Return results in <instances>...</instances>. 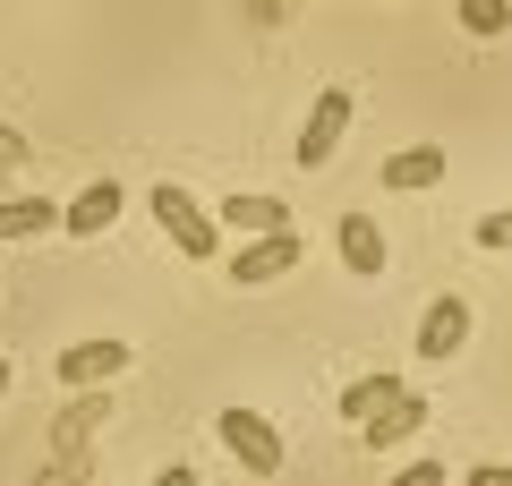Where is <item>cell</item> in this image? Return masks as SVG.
<instances>
[{
  "label": "cell",
  "mask_w": 512,
  "mask_h": 486,
  "mask_svg": "<svg viewBox=\"0 0 512 486\" xmlns=\"http://www.w3.org/2000/svg\"><path fill=\"white\" fill-rule=\"evenodd\" d=\"M376 9H393V0H376Z\"/></svg>",
  "instance_id": "44dd1931"
},
{
  "label": "cell",
  "mask_w": 512,
  "mask_h": 486,
  "mask_svg": "<svg viewBox=\"0 0 512 486\" xmlns=\"http://www.w3.org/2000/svg\"><path fill=\"white\" fill-rule=\"evenodd\" d=\"M419 350L427 359H453V350H470V299H427V316H419Z\"/></svg>",
  "instance_id": "8992f818"
},
{
  "label": "cell",
  "mask_w": 512,
  "mask_h": 486,
  "mask_svg": "<svg viewBox=\"0 0 512 486\" xmlns=\"http://www.w3.org/2000/svg\"><path fill=\"white\" fill-rule=\"evenodd\" d=\"M154 486H197V469H163V478H154Z\"/></svg>",
  "instance_id": "ac0fdd59"
},
{
  "label": "cell",
  "mask_w": 512,
  "mask_h": 486,
  "mask_svg": "<svg viewBox=\"0 0 512 486\" xmlns=\"http://www.w3.org/2000/svg\"><path fill=\"white\" fill-rule=\"evenodd\" d=\"M52 222H60L52 197H0V239H35V231H52Z\"/></svg>",
  "instance_id": "7c38bea8"
},
{
  "label": "cell",
  "mask_w": 512,
  "mask_h": 486,
  "mask_svg": "<svg viewBox=\"0 0 512 486\" xmlns=\"http://www.w3.org/2000/svg\"><path fill=\"white\" fill-rule=\"evenodd\" d=\"M350 111H359V103H350L342 86L308 103V128H299V145H291V154H299V171H325V162L342 154V137H350Z\"/></svg>",
  "instance_id": "277c9868"
},
{
  "label": "cell",
  "mask_w": 512,
  "mask_h": 486,
  "mask_svg": "<svg viewBox=\"0 0 512 486\" xmlns=\"http://www.w3.org/2000/svg\"><path fill=\"white\" fill-rule=\"evenodd\" d=\"M461 486H512V461H478V469H470Z\"/></svg>",
  "instance_id": "e0dca14e"
},
{
  "label": "cell",
  "mask_w": 512,
  "mask_h": 486,
  "mask_svg": "<svg viewBox=\"0 0 512 486\" xmlns=\"http://www.w3.org/2000/svg\"><path fill=\"white\" fill-rule=\"evenodd\" d=\"M444 180V145H402L384 162V188H436Z\"/></svg>",
  "instance_id": "8fae6325"
},
{
  "label": "cell",
  "mask_w": 512,
  "mask_h": 486,
  "mask_svg": "<svg viewBox=\"0 0 512 486\" xmlns=\"http://www.w3.org/2000/svg\"><path fill=\"white\" fill-rule=\"evenodd\" d=\"M9 384H18V367H9V359H0V401H9Z\"/></svg>",
  "instance_id": "d6986e66"
},
{
  "label": "cell",
  "mask_w": 512,
  "mask_h": 486,
  "mask_svg": "<svg viewBox=\"0 0 512 486\" xmlns=\"http://www.w3.org/2000/svg\"><path fill=\"white\" fill-rule=\"evenodd\" d=\"M222 231H239V239L291 231V205H282V197H222Z\"/></svg>",
  "instance_id": "30bf717a"
},
{
  "label": "cell",
  "mask_w": 512,
  "mask_h": 486,
  "mask_svg": "<svg viewBox=\"0 0 512 486\" xmlns=\"http://www.w3.org/2000/svg\"><path fill=\"white\" fill-rule=\"evenodd\" d=\"M128 359H137L128 342H103V333H94V342L60 350V384H69V393H86V384H111V376H120Z\"/></svg>",
  "instance_id": "5b68a950"
},
{
  "label": "cell",
  "mask_w": 512,
  "mask_h": 486,
  "mask_svg": "<svg viewBox=\"0 0 512 486\" xmlns=\"http://www.w3.org/2000/svg\"><path fill=\"white\" fill-rule=\"evenodd\" d=\"M478 248H487V256H504V248H512V205H504V214H487V222H478Z\"/></svg>",
  "instance_id": "9a60e30c"
},
{
  "label": "cell",
  "mask_w": 512,
  "mask_h": 486,
  "mask_svg": "<svg viewBox=\"0 0 512 486\" xmlns=\"http://www.w3.org/2000/svg\"><path fill=\"white\" fill-rule=\"evenodd\" d=\"M0 154H26V145H18V137H9V128H0Z\"/></svg>",
  "instance_id": "ffe728a7"
},
{
  "label": "cell",
  "mask_w": 512,
  "mask_h": 486,
  "mask_svg": "<svg viewBox=\"0 0 512 486\" xmlns=\"http://www.w3.org/2000/svg\"><path fill=\"white\" fill-rule=\"evenodd\" d=\"M120 205H128V197H120V180H94L77 205H60V231H69V239H103L111 222H120Z\"/></svg>",
  "instance_id": "ba28073f"
},
{
  "label": "cell",
  "mask_w": 512,
  "mask_h": 486,
  "mask_svg": "<svg viewBox=\"0 0 512 486\" xmlns=\"http://www.w3.org/2000/svg\"><path fill=\"white\" fill-rule=\"evenodd\" d=\"M427 418H436V410H427V401H419V393L402 384V393H393V401H384V410H376V418L359 427V444H402V435H419Z\"/></svg>",
  "instance_id": "9c48e42d"
},
{
  "label": "cell",
  "mask_w": 512,
  "mask_h": 486,
  "mask_svg": "<svg viewBox=\"0 0 512 486\" xmlns=\"http://www.w3.org/2000/svg\"><path fill=\"white\" fill-rule=\"evenodd\" d=\"M393 393H402V376H359V384L342 393V418H350V427H367V418H376Z\"/></svg>",
  "instance_id": "4fadbf2b"
},
{
  "label": "cell",
  "mask_w": 512,
  "mask_h": 486,
  "mask_svg": "<svg viewBox=\"0 0 512 486\" xmlns=\"http://www.w3.org/2000/svg\"><path fill=\"white\" fill-rule=\"evenodd\" d=\"M333 248H342V265L359 273V282H376V273H384V231H376V214H359V205L333 222Z\"/></svg>",
  "instance_id": "52a82bcc"
},
{
  "label": "cell",
  "mask_w": 512,
  "mask_h": 486,
  "mask_svg": "<svg viewBox=\"0 0 512 486\" xmlns=\"http://www.w3.org/2000/svg\"><path fill=\"white\" fill-rule=\"evenodd\" d=\"M299 222L291 231H265V239H248V248L231 256V265H222V282H239V290H265V282H282V273H299Z\"/></svg>",
  "instance_id": "3957f363"
},
{
  "label": "cell",
  "mask_w": 512,
  "mask_h": 486,
  "mask_svg": "<svg viewBox=\"0 0 512 486\" xmlns=\"http://www.w3.org/2000/svg\"><path fill=\"white\" fill-rule=\"evenodd\" d=\"M393 486H444V469L436 461H410V469H393Z\"/></svg>",
  "instance_id": "2e32d148"
},
{
  "label": "cell",
  "mask_w": 512,
  "mask_h": 486,
  "mask_svg": "<svg viewBox=\"0 0 512 486\" xmlns=\"http://www.w3.org/2000/svg\"><path fill=\"white\" fill-rule=\"evenodd\" d=\"M214 427H222V452H231L248 478H282V461H291V452H282V427H274L265 410H222Z\"/></svg>",
  "instance_id": "6da1fadb"
},
{
  "label": "cell",
  "mask_w": 512,
  "mask_h": 486,
  "mask_svg": "<svg viewBox=\"0 0 512 486\" xmlns=\"http://www.w3.org/2000/svg\"><path fill=\"white\" fill-rule=\"evenodd\" d=\"M461 26H470V35H504V26H512V0H461Z\"/></svg>",
  "instance_id": "5bb4252c"
},
{
  "label": "cell",
  "mask_w": 512,
  "mask_h": 486,
  "mask_svg": "<svg viewBox=\"0 0 512 486\" xmlns=\"http://www.w3.org/2000/svg\"><path fill=\"white\" fill-rule=\"evenodd\" d=\"M154 222H163V231H171V248H180V256H197V265H205V256H222V222L214 214H205V205L197 197H188V188H154Z\"/></svg>",
  "instance_id": "7a4b0ae2"
}]
</instances>
